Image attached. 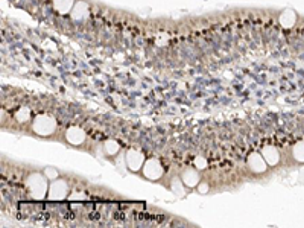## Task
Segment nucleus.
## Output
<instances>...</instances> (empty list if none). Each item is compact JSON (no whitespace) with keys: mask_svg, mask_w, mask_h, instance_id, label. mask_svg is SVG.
Here are the masks:
<instances>
[{"mask_svg":"<svg viewBox=\"0 0 304 228\" xmlns=\"http://www.w3.org/2000/svg\"><path fill=\"white\" fill-rule=\"evenodd\" d=\"M26 187L32 198L44 199L49 192V180L44 174H30L26 180Z\"/></svg>","mask_w":304,"mask_h":228,"instance_id":"f257e3e1","label":"nucleus"},{"mask_svg":"<svg viewBox=\"0 0 304 228\" xmlns=\"http://www.w3.org/2000/svg\"><path fill=\"white\" fill-rule=\"evenodd\" d=\"M32 129H34V132H37L38 135H43V137L52 135L56 131V120L52 116H47V114H40V116H37L34 119Z\"/></svg>","mask_w":304,"mask_h":228,"instance_id":"f03ea898","label":"nucleus"},{"mask_svg":"<svg viewBox=\"0 0 304 228\" xmlns=\"http://www.w3.org/2000/svg\"><path fill=\"white\" fill-rule=\"evenodd\" d=\"M142 170H143V175H145L148 180H151V181L160 180V178L163 177V174H164L163 164H161L160 160H157V158H149V160H146L145 164H143V167H142Z\"/></svg>","mask_w":304,"mask_h":228,"instance_id":"7ed1b4c3","label":"nucleus"},{"mask_svg":"<svg viewBox=\"0 0 304 228\" xmlns=\"http://www.w3.org/2000/svg\"><path fill=\"white\" fill-rule=\"evenodd\" d=\"M69 195V186L64 180H53L50 184H49V192H47V196L50 201H61V199L67 198Z\"/></svg>","mask_w":304,"mask_h":228,"instance_id":"20e7f679","label":"nucleus"},{"mask_svg":"<svg viewBox=\"0 0 304 228\" xmlns=\"http://www.w3.org/2000/svg\"><path fill=\"white\" fill-rule=\"evenodd\" d=\"M145 161H146L145 155L139 149H128L125 154V164L130 170H133V172H139V170L143 167Z\"/></svg>","mask_w":304,"mask_h":228,"instance_id":"39448f33","label":"nucleus"},{"mask_svg":"<svg viewBox=\"0 0 304 228\" xmlns=\"http://www.w3.org/2000/svg\"><path fill=\"white\" fill-rule=\"evenodd\" d=\"M247 164H248V167L253 170V172H256V174H262V172H265V170L268 169L266 160H265L263 155L259 154V152L250 154V157H248V160H247Z\"/></svg>","mask_w":304,"mask_h":228,"instance_id":"423d86ee","label":"nucleus"},{"mask_svg":"<svg viewBox=\"0 0 304 228\" xmlns=\"http://www.w3.org/2000/svg\"><path fill=\"white\" fill-rule=\"evenodd\" d=\"M70 17L72 20L75 21H84L90 17V5L87 2H84V0H79V2L75 3L72 12H70Z\"/></svg>","mask_w":304,"mask_h":228,"instance_id":"0eeeda50","label":"nucleus"},{"mask_svg":"<svg viewBox=\"0 0 304 228\" xmlns=\"http://www.w3.org/2000/svg\"><path fill=\"white\" fill-rule=\"evenodd\" d=\"M85 137H87L85 131L82 128H79V126H72L66 132V140L69 141L70 145H73V146L82 145L84 141H85Z\"/></svg>","mask_w":304,"mask_h":228,"instance_id":"6e6552de","label":"nucleus"},{"mask_svg":"<svg viewBox=\"0 0 304 228\" xmlns=\"http://www.w3.org/2000/svg\"><path fill=\"white\" fill-rule=\"evenodd\" d=\"M181 180H182V183L186 184V187H195V186H198L199 181H201V177H199L198 169H193V167L186 169L184 172H182V175H181Z\"/></svg>","mask_w":304,"mask_h":228,"instance_id":"1a4fd4ad","label":"nucleus"},{"mask_svg":"<svg viewBox=\"0 0 304 228\" xmlns=\"http://www.w3.org/2000/svg\"><path fill=\"white\" fill-rule=\"evenodd\" d=\"M297 20H298V17H297V12L294 9H285L279 15V23L285 27V29H291V27H294Z\"/></svg>","mask_w":304,"mask_h":228,"instance_id":"9d476101","label":"nucleus"},{"mask_svg":"<svg viewBox=\"0 0 304 228\" xmlns=\"http://www.w3.org/2000/svg\"><path fill=\"white\" fill-rule=\"evenodd\" d=\"M76 0H53V9L61 15H67L72 12Z\"/></svg>","mask_w":304,"mask_h":228,"instance_id":"9b49d317","label":"nucleus"},{"mask_svg":"<svg viewBox=\"0 0 304 228\" xmlns=\"http://www.w3.org/2000/svg\"><path fill=\"white\" fill-rule=\"evenodd\" d=\"M262 155L266 160L268 166H276L280 161V154H279L277 148H274L271 145H268L262 149Z\"/></svg>","mask_w":304,"mask_h":228,"instance_id":"f8f14e48","label":"nucleus"},{"mask_svg":"<svg viewBox=\"0 0 304 228\" xmlns=\"http://www.w3.org/2000/svg\"><path fill=\"white\" fill-rule=\"evenodd\" d=\"M292 157L298 163H304V141H298L292 148Z\"/></svg>","mask_w":304,"mask_h":228,"instance_id":"ddd939ff","label":"nucleus"},{"mask_svg":"<svg viewBox=\"0 0 304 228\" xmlns=\"http://www.w3.org/2000/svg\"><path fill=\"white\" fill-rule=\"evenodd\" d=\"M15 119L20 122V123H24L30 119V110L27 107H20L17 111H15Z\"/></svg>","mask_w":304,"mask_h":228,"instance_id":"4468645a","label":"nucleus"},{"mask_svg":"<svg viewBox=\"0 0 304 228\" xmlns=\"http://www.w3.org/2000/svg\"><path fill=\"white\" fill-rule=\"evenodd\" d=\"M104 149L108 155H116L119 151H120V146L116 140H107L105 145H104Z\"/></svg>","mask_w":304,"mask_h":228,"instance_id":"2eb2a0df","label":"nucleus"},{"mask_svg":"<svg viewBox=\"0 0 304 228\" xmlns=\"http://www.w3.org/2000/svg\"><path fill=\"white\" fill-rule=\"evenodd\" d=\"M184 187H186V184L182 183V180H173V183H172V192H173L176 196H184V195H186Z\"/></svg>","mask_w":304,"mask_h":228,"instance_id":"dca6fc26","label":"nucleus"},{"mask_svg":"<svg viewBox=\"0 0 304 228\" xmlns=\"http://www.w3.org/2000/svg\"><path fill=\"white\" fill-rule=\"evenodd\" d=\"M46 177H47V180H50V181H53V180H58V170L55 169V167H50V166H47L46 169H44V172H43Z\"/></svg>","mask_w":304,"mask_h":228,"instance_id":"f3484780","label":"nucleus"},{"mask_svg":"<svg viewBox=\"0 0 304 228\" xmlns=\"http://www.w3.org/2000/svg\"><path fill=\"white\" fill-rule=\"evenodd\" d=\"M207 160H205V157H201V155H198L195 160H193V166L198 169V170H204L205 167H207Z\"/></svg>","mask_w":304,"mask_h":228,"instance_id":"a211bd4d","label":"nucleus"},{"mask_svg":"<svg viewBox=\"0 0 304 228\" xmlns=\"http://www.w3.org/2000/svg\"><path fill=\"white\" fill-rule=\"evenodd\" d=\"M198 190H199V193H207V190H208V184H205V183H199V184H198Z\"/></svg>","mask_w":304,"mask_h":228,"instance_id":"6ab92c4d","label":"nucleus"}]
</instances>
